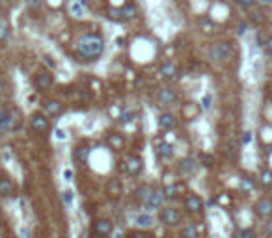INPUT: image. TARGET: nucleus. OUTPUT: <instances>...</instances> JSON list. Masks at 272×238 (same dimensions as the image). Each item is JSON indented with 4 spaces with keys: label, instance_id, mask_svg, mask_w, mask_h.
Segmentation results:
<instances>
[{
    "label": "nucleus",
    "instance_id": "nucleus-34",
    "mask_svg": "<svg viewBox=\"0 0 272 238\" xmlns=\"http://www.w3.org/2000/svg\"><path fill=\"white\" fill-rule=\"evenodd\" d=\"M239 236L241 238H256V233H254L252 229H244V231H241Z\"/></svg>",
    "mask_w": 272,
    "mask_h": 238
},
{
    "label": "nucleus",
    "instance_id": "nucleus-7",
    "mask_svg": "<svg viewBox=\"0 0 272 238\" xmlns=\"http://www.w3.org/2000/svg\"><path fill=\"white\" fill-rule=\"evenodd\" d=\"M32 84H34L35 91L45 93V91H49L54 86V74H52L51 69H47V67H40L34 73V76H32Z\"/></svg>",
    "mask_w": 272,
    "mask_h": 238
},
{
    "label": "nucleus",
    "instance_id": "nucleus-24",
    "mask_svg": "<svg viewBox=\"0 0 272 238\" xmlns=\"http://www.w3.org/2000/svg\"><path fill=\"white\" fill-rule=\"evenodd\" d=\"M153 190H155V188H153L151 184L142 183V184H138V186H136L134 192H132V193H134V199H136V201H138L140 205H144V203L147 201V197H149V195L153 193Z\"/></svg>",
    "mask_w": 272,
    "mask_h": 238
},
{
    "label": "nucleus",
    "instance_id": "nucleus-35",
    "mask_svg": "<svg viewBox=\"0 0 272 238\" xmlns=\"http://www.w3.org/2000/svg\"><path fill=\"white\" fill-rule=\"evenodd\" d=\"M263 231H265L267 236H272V220H268V222L263 225Z\"/></svg>",
    "mask_w": 272,
    "mask_h": 238
},
{
    "label": "nucleus",
    "instance_id": "nucleus-18",
    "mask_svg": "<svg viewBox=\"0 0 272 238\" xmlns=\"http://www.w3.org/2000/svg\"><path fill=\"white\" fill-rule=\"evenodd\" d=\"M164 192H162V188H155L153 190V193L147 197V201L142 207L146 208L147 212H155V210H161L162 205H164Z\"/></svg>",
    "mask_w": 272,
    "mask_h": 238
},
{
    "label": "nucleus",
    "instance_id": "nucleus-10",
    "mask_svg": "<svg viewBox=\"0 0 272 238\" xmlns=\"http://www.w3.org/2000/svg\"><path fill=\"white\" fill-rule=\"evenodd\" d=\"M121 168L127 175L131 177H138L144 171V158L138 153H129L125 156V160L121 162Z\"/></svg>",
    "mask_w": 272,
    "mask_h": 238
},
{
    "label": "nucleus",
    "instance_id": "nucleus-32",
    "mask_svg": "<svg viewBox=\"0 0 272 238\" xmlns=\"http://www.w3.org/2000/svg\"><path fill=\"white\" fill-rule=\"evenodd\" d=\"M237 4L241 6L242 10H252L254 6L257 4V0H237Z\"/></svg>",
    "mask_w": 272,
    "mask_h": 238
},
{
    "label": "nucleus",
    "instance_id": "nucleus-30",
    "mask_svg": "<svg viewBox=\"0 0 272 238\" xmlns=\"http://www.w3.org/2000/svg\"><path fill=\"white\" fill-rule=\"evenodd\" d=\"M134 119H136V112H132V110H125V112L121 114V117H120V123L121 125L132 123Z\"/></svg>",
    "mask_w": 272,
    "mask_h": 238
},
{
    "label": "nucleus",
    "instance_id": "nucleus-9",
    "mask_svg": "<svg viewBox=\"0 0 272 238\" xmlns=\"http://www.w3.org/2000/svg\"><path fill=\"white\" fill-rule=\"evenodd\" d=\"M41 112L49 115L51 119L62 117V115L66 114V104L58 97H47V99L41 101Z\"/></svg>",
    "mask_w": 272,
    "mask_h": 238
},
{
    "label": "nucleus",
    "instance_id": "nucleus-21",
    "mask_svg": "<svg viewBox=\"0 0 272 238\" xmlns=\"http://www.w3.org/2000/svg\"><path fill=\"white\" fill-rule=\"evenodd\" d=\"M155 153H157V158H159V160H170V158H173L176 151H173V145H171L170 142L162 140V142H159V144H157Z\"/></svg>",
    "mask_w": 272,
    "mask_h": 238
},
{
    "label": "nucleus",
    "instance_id": "nucleus-40",
    "mask_svg": "<svg viewBox=\"0 0 272 238\" xmlns=\"http://www.w3.org/2000/svg\"><path fill=\"white\" fill-rule=\"evenodd\" d=\"M56 138L64 140V138H66V132H64V130H56Z\"/></svg>",
    "mask_w": 272,
    "mask_h": 238
},
{
    "label": "nucleus",
    "instance_id": "nucleus-16",
    "mask_svg": "<svg viewBox=\"0 0 272 238\" xmlns=\"http://www.w3.org/2000/svg\"><path fill=\"white\" fill-rule=\"evenodd\" d=\"M254 214L261 220H270L272 218V197L265 195V197H259L254 205Z\"/></svg>",
    "mask_w": 272,
    "mask_h": 238
},
{
    "label": "nucleus",
    "instance_id": "nucleus-37",
    "mask_svg": "<svg viewBox=\"0 0 272 238\" xmlns=\"http://www.w3.org/2000/svg\"><path fill=\"white\" fill-rule=\"evenodd\" d=\"M203 108L205 110L211 108V95H205V97H203Z\"/></svg>",
    "mask_w": 272,
    "mask_h": 238
},
{
    "label": "nucleus",
    "instance_id": "nucleus-31",
    "mask_svg": "<svg viewBox=\"0 0 272 238\" xmlns=\"http://www.w3.org/2000/svg\"><path fill=\"white\" fill-rule=\"evenodd\" d=\"M43 4H45V0H26V8L32 11H37Z\"/></svg>",
    "mask_w": 272,
    "mask_h": 238
},
{
    "label": "nucleus",
    "instance_id": "nucleus-36",
    "mask_svg": "<svg viewBox=\"0 0 272 238\" xmlns=\"http://www.w3.org/2000/svg\"><path fill=\"white\" fill-rule=\"evenodd\" d=\"M263 47H265V50H267V54L272 56V35L268 37L267 41H265V45H263Z\"/></svg>",
    "mask_w": 272,
    "mask_h": 238
},
{
    "label": "nucleus",
    "instance_id": "nucleus-1",
    "mask_svg": "<svg viewBox=\"0 0 272 238\" xmlns=\"http://www.w3.org/2000/svg\"><path fill=\"white\" fill-rule=\"evenodd\" d=\"M105 37L99 32H84L73 41V54L82 64H95L105 54Z\"/></svg>",
    "mask_w": 272,
    "mask_h": 238
},
{
    "label": "nucleus",
    "instance_id": "nucleus-13",
    "mask_svg": "<svg viewBox=\"0 0 272 238\" xmlns=\"http://www.w3.org/2000/svg\"><path fill=\"white\" fill-rule=\"evenodd\" d=\"M19 193V186L8 173L0 171V199H13Z\"/></svg>",
    "mask_w": 272,
    "mask_h": 238
},
{
    "label": "nucleus",
    "instance_id": "nucleus-42",
    "mask_svg": "<svg viewBox=\"0 0 272 238\" xmlns=\"http://www.w3.org/2000/svg\"><path fill=\"white\" fill-rule=\"evenodd\" d=\"M250 138H252V136H250V132H244V136H242V142H244V144H248V142H250Z\"/></svg>",
    "mask_w": 272,
    "mask_h": 238
},
{
    "label": "nucleus",
    "instance_id": "nucleus-41",
    "mask_svg": "<svg viewBox=\"0 0 272 238\" xmlns=\"http://www.w3.org/2000/svg\"><path fill=\"white\" fill-rule=\"evenodd\" d=\"M66 181H73V173H71V169H66Z\"/></svg>",
    "mask_w": 272,
    "mask_h": 238
},
{
    "label": "nucleus",
    "instance_id": "nucleus-28",
    "mask_svg": "<svg viewBox=\"0 0 272 238\" xmlns=\"http://www.w3.org/2000/svg\"><path fill=\"white\" fill-rule=\"evenodd\" d=\"M11 35V26L8 21L0 19V45H6Z\"/></svg>",
    "mask_w": 272,
    "mask_h": 238
},
{
    "label": "nucleus",
    "instance_id": "nucleus-23",
    "mask_svg": "<svg viewBox=\"0 0 272 238\" xmlns=\"http://www.w3.org/2000/svg\"><path fill=\"white\" fill-rule=\"evenodd\" d=\"M106 145L110 149H114V151H123L127 145L125 138H123V134L120 132H108L106 134Z\"/></svg>",
    "mask_w": 272,
    "mask_h": 238
},
{
    "label": "nucleus",
    "instance_id": "nucleus-44",
    "mask_svg": "<svg viewBox=\"0 0 272 238\" xmlns=\"http://www.w3.org/2000/svg\"><path fill=\"white\" fill-rule=\"evenodd\" d=\"M257 2H261V4H272V0H257Z\"/></svg>",
    "mask_w": 272,
    "mask_h": 238
},
{
    "label": "nucleus",
    "instance_id": "nucleus-11",
    "mask_svg": "<svg viewBox=\"0 0 272 238\" xmlns=\"http://www.w3.org/2000/svg\"><path fill=\"white\" fill-rule=\"evenodd\" d=\"M183 210L190 214V216H198V214H202L205 210V201L202 199V195L190 192L183 199Z\"/></svg>",
    "mask_w": 272,
    "mask_h": 238
},
{
    "label": "nucleus",
    "instance_id": "nucleus-29",
    "mask_svg": "<svg viewBox=\"0 0 272 238\" xmlns=\"http://www.w3.org/2000/svg\"><path fill=\"white\" fill-rule=\"evenodd\" d=\"M259 184L263 188H272V169H263L259 173Z\"/></svg>",
    "mask_w": 272,
    "mask_h": 238
},
{
    "label": "nucleus",
    "instance_id": "nucleus-39",
    "mask_svg": "<svg viewBox=\"0 0 272 238\" xmlns=\"http://www.w3.org/2000/svg\"><path fill=\"white\" fill-rule=\"evenodd\" d=\"M246 28H248V25L246 23H241V25H239V34H244V32H246Z\"/></svg>",
    "mask_w": 272,
    "mask_h": 238
},
{
    "label": "nucleus",
    "instance_id": "nucleus-17",
    "mask_svg": "<svg viewBox=\"0 0 272 238\" xmlns=\"http://www.w3.org/2000/svg\"><path fill=\"white\" fill-rule=\"evenodd\" d=\"M177 125V115L173 114V112H170V110H162L161 114H159V117H157V127H159V130H162V132H168V130H173Z\"/></svg>",
    "mask_w": 272,
    "mask_h": 238
},
{
    "label": "nucleus",
    "instance_id": "nucleus-43",
    "mask_svg": "<svg viewBox=\"0 0 272 238\" xmlns=\"http://www.w3.org/2000/svg\"><path fill=\"white\" fill-rule=\"evenodd\" d=\"M64 193H66V195H64V197H66V201L69 203V201H71V193H73V192H71V190H66Z\"/></svg>",
    "mask_w": 272,
    "mask_h": 238
},
{
    "label": "nucleus",
    "instance_id": "nucleus-26",
    "mask_svg": "<svg viewBox=\"0 0 272 238\" xmlns=\"http://www.w3.org/2000/svg\"><path fill=\"white\" fill-rule=\"evenodd\" d=\"M181 190H183L181 183H170V184H166V186H162V192H164V197L166 199L179 197V195H181V193H179Z\"/></svg>",
    "mask_w": 272,
    "mask_h": 238
},
{
    "label": "nucleus",
    "instance_id": "nucleus-22",
    "mask_svg": "<svg viewBox=\"0 0 272 238\" xmlns=\"http://www.w3.org/2000/svg\"><path fill=\"white\" fill-rule=\"evenodd\" d=\"M106 193H108L110 199H120L121 193H123V183H121V179L118 177L108 179V183H106Z\"/></svg>",
    "mask_w": 272,
    "mask_h": 238
},
{
    "label": "nucleus",
    "instance_id": "nucleus-6",
    "mask_svg": "<svg viewBox=\"0 0 272 238\" xmlns=\"http://www.w3.org/2000/svg\"><path fill=\"white\" fill-rule=\"evenodd\" d=\"M159 222L166 227H181L185 222V216L177 207H162L159 210Z\"/></svg>",
    "mask_w": 272,
    "mask_h": 238
},
{
    "label": "nucleus",
    "instance_id": "nucleus-2",
    "mask_svg": "<svg viewBox=\"0 0 272 238\" xmlns=\"http://www.w3.org/2000/svg\"><path fill=\"white\" fill-rule=\"evenodd\" d=\"M21 125H23L21 110L10 103H0V136L19 130Z\"/></svg>",
    "mask_w": 272,
    "mask_h": 238
},
{
    "label": "nucleus",
    "instance_id": "nucleus-3",
    "mask_svg": "<svg viewBox=\"0 0 272 238\" xmlns=\"http://www.w3.org/2000/svg\"><path fill=\"white\" fill-rule=\"evenodd\" d=\"M233 52H235L233 43L231 41H227V39L215 41V43H211L209 50H207L209 60L215 62V64H226V62H229V60L233 58Z\"/></svg>",
    "mask_w": 272,
    "mask_h": 238
},
{
    "label": "nucleus",
    "instance_id": "nucleus-12",
    "mask_svg": "<svg viewBox=\"0 0 272 238\" xmlns=\"http://www.w3.org/2000/svg\"><path fill=\"white\" fill-rule=\"evenodd\" d=\"M181 65L177 64V62H173V60H168V62H162L161 65H159V76H161L164 82H173V80H177L179 76H181Z\"/></svg>",
    "mask_w": 272,
    "mask_h": 238
},
{
    "label": "nucleus",
    "instance_id": "nucleus-8",
    "mask_svg": "<svg viewBox=\"0 0 272 238\" xmlns=\"http://www.w3.org/2000/svg\"><path fill=\"white\" fill-rule=\"evenodd\" d=\"M177 101H179V93H177L176 88H171V86H161V88L157 89L155 93L157 106H161V108H171V106L177 104Z\"/></svg>",
    "mask_w": 272,
    "mask_h": 238
},
{
    "label": "nucleus",
    "instance_id": "nucleus-46",
    "mask_svg": "<svg viewBox=\"0 0 272 238\" xmlns=\"http://www.w3.org/2000/svg\"><path fill=\"white\" fill-rule=\"evenodd\" d=\"M0 238H4V236H2V233H0Z\"/></svg>",
    "mask_w": 272,
    "mask_h": 238
},
{
    "label": "nucleus",
    "instance_id": "nucleus-5",
    "mask_svg": "<svg viewBox=\"0 0 272 238\" xmlns=\"http://www.w3.org/2000/svg\"><path fill=\"white\" fill-rule=\"evenodd\" d=\"M28 127L37 136H49L52 130V119L43 114L41 110H35V112L30 114V117H28Z\"/></svg>",
    "mask_w": 272,
    "mask_h": 238
},
{
    "label": "nucleus",
    "instance_id": "nucleus-19",
    "mask_svg": "<svg viewBox=\"0 0 272 238\" xmlns=\"http://www.w3.org/2000/svg\"><path fill=\"white\" fill-rule=\"evenodd\" d=\"M198 168H200V162L196 158H192V156H185L177 162V169H179V173L183 177H192V175H196Z\"/></svg>",
    "mask_w": 272,
    "mask_h": 238
},
{
    "label": "nucleus",
    "instance_id": "nucleus-27",
    "mask_svg": "<svg viewBox=\"0 0 272 238\" xmlns=\"http://www.w3.org/2000/svg\"><path fill=\"white\" fill-rule=\"evenodd\" d=\"M179 238H200V229L196 223H187L179 231Z\"/></svg>",
    "mask_w": 272,
    "mask_h": 238
},
{
    "label": "nucleus",
    "instance_id": "nucleus-25",
    "mask_svg": "<svg viewBox=\"0 0 272 238\" xmlns=\"http://www.w3.org/2000/svg\"><path fill=\"white\" fill-rule=\"evenodd\" d=\"M134 225H136V227H140V229H149V227H153V225H155V218H153L151 214L146 210V212L136 214Z\"/></svg>",
    "mask_w": 272,
    "mask_h": 238
},
{
    "label": "nucleus",
    "instance_id": "nucleus-45",
    "mask_svg": "<svg viewBox=\"0 0 272 238\" xmlns=\"http://www.w3.org/2000/svg\"><path fill=\"white\" fill-rule=\"evenodd\" d=\"M0 11H2V0H0Z\"/></svg>",
    "mask_w": 272,
    "mask_h": 238
},
{
    "label": "nucleus",
    "instance_id": "nucleus-20",
    "mask_svg": "<svg viewBox=\"0 0 272 238\" xmlns=\"http://www.w3.org/2000/svg\"><path fill=\"white\" fill-rule=\"evenodd\" d=\"M86 11H88V6H86L84 0H69L67 2V13L73 19L81 21L86 17Z\"/></svg>",
    "mask_w": 272,
    "mask_h": 238
},
{
    "label": "nucleus",
    "instance_id": "nucleus-4",
    "mask_svg": "<svg viewBox=\"0 0 272 238\" xmlns=\"http://www.w3.org/2000/svg\"><path fill=\"white\" fill-rule=\"evenodd\" d=\"M106 15H108V19L118 21V23H131V21H134L138 17V6L129 0L120 8H108Z\"/></svg>",
    "mask_w": 272,
    "mask_h": 238
},
{
    "label": "nucleus",
    "instance_id": "nucleus-33",
    "mask_svg": "<svg viewBox=\"0 0 272 238\" xmlns=\"http://www.w3.org/2000/svg\"><path fill=\"white\" fill-rule=\"evenodd\" d=\"M45 4L49 6V8H52V10H56V8H64V6H66V0H45Z\"/></svg>",
    "mask_w": 272,
    "mask_h": 238
},
{
    "label": "nucleus",
    "instance_id": "nucleus-14",
    "mask_svg": "<svg viewBox=\"0 0 272 238\" xmlns=\"http://www.w3.org/2000/svg\"><path fill=\"white\" fill-rule=\"evenodd\" d=\"M90 153H91V145L88 144L86 140H82V142H79V144L73 147L71 158H73V162H75L76 166H86V164H88V158H90Z\"/></svg>",
    "mask_w": 272,
    "mask_h": 238
},
{
    "label": "nucleus",
    "instance_id": "nucleus-38",
    "mask_svg": "<svg viewBox=\"0 0 272 238\" xmlns=\"http://www.w3.org/2000/svg\"><path fill=\"white\" fill-rule=\"evenodd\" d=\"M6 89H8V84H6V80L2 78V76H0V97L4 95V91H6Z\"/></svg>",
    "mask_w": 272,
    "mask_h": 238
},
{
    "label": "nucleus",
    "instance_id": "nucleus-15",
    "mask_svg": "<svg viewBox=\"0 0 272 238\" xmlns=\"http://www.w3.org/2000/svg\"><path fill=\"white\" fill-rule=\"evenodd\" d=\"M91 233L97 238H108L114 233V223L108 218H97L91 223Z\"/></svg>",
    "mask_w": 272,
    "mask_h": 238
}]
</instances>
